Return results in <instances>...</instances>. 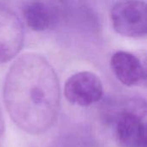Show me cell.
<instances>
[{"label": "cell", "instance_id": "obj_6", "mask_svg": "<svg viewBox=\"0 0 147 147\" xmlns=\"http://www.w3.org/2000/svg\"><path fill=\"white\" fill-rule=\"evenodd\" d=\"M110 66L117 79L124 85H146V69L136 55L125 51L116 52L110 59Z\"/></svg>", "mask_w": 147, "mask_h": 147}, {"label": "cell", "instance_id": "obj_8", "mask_svg": "<svg viewBox=\"0 0 147 147\" xmlns=\"http://www.w3.org/2000/svg\"><path fill=\"white\" fill-rule=\"evenodd\" d=\"M4 130H5V127H4V121H3V114H2V111H1V109H0V138L3 135Z\"/></svg>", "mask_w": 147, "mask_h": 147}, {"label": "cell", "instance_id": "obj_3", "mask_svg": "<svg viewBox=\"0 0 147 147\" xmlns=\"http://www.w3.org/2000/svg\"><path fill=\"white\" fill-rule=\"evenodd\" d=\"M64 93L70 103L88 107L101 101L103 96V85L96 74L83 71L67 79Z\"/></svg>", "mask_w": 147, "mask_h": 147}, {"label": "cell", "instance_id": "obj_5", "mask_svg": "<svg viewBox=\"0 0 147 147\" xmlns=\"http://www.w3.org/2000/svg\"><path fill=\"white\" fill-rule=\"evenodd\" d=\"M115 137L120 147H146L145 119L134 109H124L116 121Z\"/></svg>", "mask_w": 147, "mask_h": 147}, {"label": "cell", "instance_id": "obj_4", "mask_svg": "<svg viewBox=\"0 0 147 147\" xmlns=\"http://www.w3.org/2000/svg\"><path fill=\"white\" fill-rule=\"evenodd\" d=\"M24 42L22 23L9 8L0 3V64L13 59Z\"/></svg>", "mask_w": 147, "mask_h": 147}, {"label": "cell", "instance_id": "obj_1", "mask_svg": "<svg viewBox=\"0 0 147 147\" xmlns=\"http://www.w3.org/2000/svg\"><path fill=\"white\" fill-rule=\"evenodd\" d=\"M3 101L22 131L33 135L47 132L56 121L60 105L59 78L49 61L34 53L18 57L6 73Z\"/></svg>", "mask_w": 147, "mask_h": 147}, {"label": "cell", "instance_id": "obj_2", "mask_svg": "<svg viewBox=\"0 0 147 147\" xmlns=\"http://www.w3.org/2000/svg\"><path fill=\"white\" fill-rule=\"evenodd\" d=\"M114 29L129 38H143L147 34V4L144 1H121L111 9Z\"/></svg>", "mask_w": 147, "mask_h": 147}, {"label": "cell", "instance_id": "obj_7", "mask_svg": "<svg viewBox=\"0 0 147 147\" xmlns=\"http://www.w3.org/2000/svg\"><path fill=\"white\" fill-rule=\"evenodd\" d=\"M22 12L27 25L37 32L54 28L59 19V8L50 2H29L23 7Z\"/></svg>", "mask_w": 147, "mask_h": 147}]
</instances>
